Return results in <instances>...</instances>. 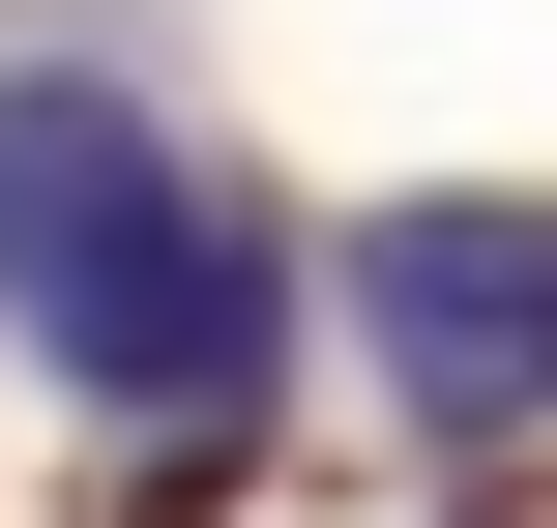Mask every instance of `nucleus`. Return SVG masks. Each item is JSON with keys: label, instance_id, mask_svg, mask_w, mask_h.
<instances>
[{"label": "nucleus", "instance_id": "1", "mask_svg": "<svg viewBox=\"0 0 557 528\" xmlns=\"http://www.w3.org/2000/svg\"><path fill=\"white\" fill-rule=\"evenodd\" d=\"M0 323L206 470V441L294 382V235H264L117 59H0Z\"/></svg>", "mask_w": 557, "mask_h": 528}, {"label": "nucleus", "instance_id": "2", "mask_svg": "<svg viewBox=\"0 0 557 528\" xmlns=\"http://www.w3.org/2000/svg\"><path fill=\"white\" fill-rule=\"evenodd\" d=\"M352 353L411 382V441H557V206H382Z\"/></svg>", "mask_w": 557, "mask_h": 528}]
</instances>
